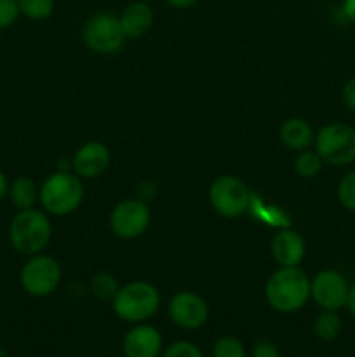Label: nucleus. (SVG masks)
<instances>
[{
  "label": "nucleus",
  "instance_id": "obj_17",
  "mask_svg": "<svg viewBox=\"0 0 355 357\" xmlns=\"http://www.w3.org/2000/svg\"><path fill=\"white\" fill-rule=\"evenodd\" d=\"M38 195H40V187H37V183L31 178L17 176L10 181L7 197L10 199L14 208L21 211V209L35 208L38 202Z\"/></svg>",
  "mask_w": 355,
  "mask_h": 357
},
{
  "label": "nucleus",
  "instance_id": "obj_2",
  "mask_svg": "<svg viewBox=\"0 0 355 357\" xmlns=\"http://www.w3.org/2000/svg\"><path fill=\"white\" fill-rule=\"evenodd\" d=\"M52 239V223L42 209H21L9 225L10 246L24 257L42 253Z\"/></svg>",
  "mask_w": 355,
  "mask_h": 357
},
{
  "label": "nucleus",
  "instance_id": "obj_5",
  "mask_svg": "<svg viewBox=\"0 0 355 357\" xmlns=\"http://www.w3.org/2000/svg\"><path fill=\"white\" fill-rule=\"evenodd\" d=\"M313 150L324 164L345 167L355 162V128L345 122H329L317 131Z\"/></svg>",
  "mask_w": 355,
  "mask_h": 357
},
{
  "label": "nucleus",
  "instance_id": "obj_28",
  "mask_svg": "<svg viewBox=\"0 0 355 357\" xmlns=\"http://www.w3.org/2000/svg\"><path fill=\"white\" fill-rule=\"evenodd\" d=\"M341 13L350 23H355V0H343L341 2Z\"/></svg>",
  "mask_w": 355,
  "mask_h": 357
},
{
  "label": "nucleus",
  "instance_id": "obj_31",
  "mask_svg": "<svg viewBox=\"0 0 355 357\" xmlns=\"http://www.w3.org/2000/svg\"><path fill=\"white\" fill-rule=\"evenodd\" d=\"M166 2L174 9H188V7L195 6L198 0H166Z\"/></svg>",
  "mask_w": 355,
  "mask_h": 357
},
{
  "label": "nucleus",
  "instance_id": "obj_16",
  "mask_svg": "<svg viewBox=\"0 0 355 357\" xmlns=\"http://www.w3.org/2000/svg\"><path fill=\"white\" fill-rule=\"evenodd\" d=\"M278 136H281V142L284 143V146H287L289 150L301 152V150L310 149V145H313L315 131H313L312 124L305 119L289 117L281 124Z\"/></svg>",
  "mask_w": 355,
  "mask_h": 357
},
{
  "label": "nucleus",
  "instance_id": "obj_9",
  "mask_svg": "<svg viewBox=\"0 0 355 357\" xmlns=\"http://www.w3.org/2000/svg\"><path fill=\"white\" fill-rule=\"evenodd\" d=\"M152 213L141 199H124L110 215V229L118 239H136L148 230Z\"/></svg>",
  "mask_w": 355,
  "mask_h": 357
},
{
  "label": "nucleus",
  "instance_id": "obj_3",
  "mask_svg": "<svg viewBox=\"0 0 355 357\" xmlns=\"http://www.w3.org/2000/svg\"><path fill=\"white\" fill-rule=\"evenodd\" d=\"M84 201L82 178L68 171H56L40 185L38 202L47 215L66 216L80 208Z\"/></svg>",
  "mask_w": 355,
  "mask_h": 357
},
{
  "label": "nucleus",
  "instance_id": "obj_30",
  "mask_svg": "<svg viewBox=\"0 0 355 357\" xmlns=\"http://www.w3.org/2000/svg\"><path fill=\"white\" fill-rule=\"evenodd\" d=\"M9 185H10V181L7 180L6 173L0 169V202H2L7 195H9Z\"/></svg>",
  "mask_w": 355,
  "mask_h": 357
},
{
  "label": "nucleus",
  "instance_id": "obj_21",
  "mask_svg": "<svg viewBox=\"0 0 355 357\" xmlns=\"http://www.w3.org/2000/svg\"><path fill=\"white\" fill-rule=\"evenodd\" d=\"M89 288L93 291V295L97 296L100 300H113L120 284H118L115 275L108 274V272H101V274H96L90 279Z\"/></svg>",
  "mask_w": 355,
  "mask_h": 357
},
{
  "label": "nucleus",
  "instance_id": "obj_19",
  "mask_svg": "<svg viewBox=\"0 0 355 357\" xmlns=\"http://www.w3.org/2000/svg\"><path fill=\"white\" fill-rule=\"evenodd\" d=\"M324 160L320 159L319 153L315 150H301L298 152V157L294 160V169L296 174L299 178H305V180H312L317 174L322 171Z\"/></svg>",
  "mask_w": 355,
  "mask_h": 357
},
{
  "label": "nucleus",
  "instance_id": "obj_22",
  "mask_svg": "<svg viewBox=\"0 0 355 357\" xmlns=\"http://www.w3.org/2000/svg\"><path fill=\"white\" fill-rule=\"evenodd\" d=\"M212 357H247V352L239 338L225 335L212 345Z\"/></svg>",
  "mask_w": 355,
  "mask_h": 357
},
{
  "label": "nucleus",
  "instance_id": "obj_8",
  "mask_svg": "<svg viewBox=\"0 0 355 357\" xmlns=\"http://www.w3.org/2000/svg\"><path fill=\"white\" fill-rule=\"evenodd\" d=\"M209 201L223 218H239L249 208V190L240 178L221 174L209 187Z\"/></svg>",
  "mask_w": 355,
  "mask_h": 357
},
{
  "label": "nucleus",
  "instance_id": "obj_20",
  "mask_svg": "<svg viewBox=\"0 0 355 357\" xmlns=\"http://www.w3.org/2000/svg\"><path fill=\"white\" fill-rule=\"evenodd\" d=\"M21 16L28 17L31 21L49 20L54 13V0H17Z\"/></svg>",
  "mask_w": 355,
  "mask_h": 357
},
{
  "label": "nucleus",
  "instance_id": "obj_12",
  "mask_svg": "<svg viewBox=\"0 0 355 357\" xmlns=\"http://www.w3.org/2000/svg\"><path fill=\"white\" fill-rule=\"evenodd\" d=\"M162 352V335L152 324H134L122 338V354L124 357H160Z\"/></svg>",
  "mask_w": 355,
  "mask_h": 357
},
{
  "label": "nucleus",
  "instance_id": "obj_11",
  "mask_svg": "<svg viewBox=\"0 0 355 357\" xmlns=\"http://www.w3.org/2000/svg\"><path fill=\"white\" fill-rule=\"evenodd\" d=\"M167 314L178 328L195 331L209 321V305L198 293L178 291L167 303Z\"/></svg>",
  "mask_w": 355,
  "mask_h": 357
},
{
  "label": "nucleus",
  "instance_id": "obj_14",
  "mask_svg": "<svg viewBox=\"0 0 355 357\" xmlns=\"http://www.w3.org/2000/svg\"><path fill=\"white\" fill-rule=\"evenodd\" d=\"M270 251L278 267H299L306 255V243L301 234L285 229L275 234Z\"/></svg>",
  "mask_w": 355,
  "mask_h": 357
},
{
  "label": "nucleus",
  "instance_id": "obj_13",
  "mask_svg": "<svg viewBox=\"0 0 355 357\" xmlns=\"http://www.w3.org/2000/svg\"><path fill=\"white\" fill-rule=\"evenodd\" d=\"M110 150L101 142H87L77 149L72 159V169L82 180H94L104 174L110 166Z\"/></svg>",
  "mask_w": 355,
  "mask_h": 357
},
{
  "label": "nucleus",
  "instance_id": "obj_26",
  "mask_svg": "<svg viewBox=\"0 0 355 357\" xmlns=\"http://www.w3.org/2000/svg\"><path fill=\"white\" fill-rule=\"evenodd\" d=\"M251 356L253 357H281V351H278V347L274 344V342L260 340L254 344Z\"/></svg>",
  "mask_w": 355,
  "mask_h": 357
},
{
  "label": "nucleus",
  "instance_id": "obj_29",
  "mask_svg": "<svg viewBox=\"0 0 355 357\" xmlns=\"http://www.w3.org/2000/svg\"><path fill=\"white\" fill-rule=\"evenodd\" d=\"M345 309L348 310L352 317L355 321V281L350 284V291H348V300H347V307Z\"/></svg>",
  "mask_w": 355,
  "mask_h": 357
},
{
  "label": "nucleus",
  "instance_id": "obj_32",
  "mask_svg": "<svg viewBox=\"0 0 355 357\" xmlns=\"http://www.w3.org/2000/svg\"><path fill=\"white\" fill-rule=\"evenodd\" d=\"M0 357H7V351L3 347H0Z\"/></svg>",
  "mask_w": 355,
  "mask_h": 357
},
{
  "label": "nucleus",
  "instance_id": "obj_15",
  "mask_svg": "<svg viewBox=\"0 0 355 357\" xmlns=\"http://www.w3.org/2000/svg\"><path fill=\"white\" fill-rule=\"evenodd\" d=\"M120 20V26L124 30L125 37L127 38H141L150 31L153 24V10L143 0L132 2L122 10L118 16Z\"/></svg>",
  "mask_w": 355,
  "mask_h": 357
},
{
  "label": "nucleus",
  "instance_id": "obj_25",
  "mask_svg": "<svg viewBox=\"0 0 355 357\" xmlns=\"http://www.w3.org/2000/svg\"><path fill=\"white\" fill-rule=\"evenodd\" d=\"M21 16L17 0H0V30L13 26Z\"/></svg>",
  "mask_w": 355,
  "mask_h": 357
},
{
  "label": "nucleus",
  "instance_id": "obj_18",
  "mask_svg": "<svg viewBox=\"0 0 355 357\" xmlns=\"http://www.w3.org/2000/svg\"><path fill=\"white\" fill-rule=\"evenodd\" d=\"M343 331V319L336 310H322L313 321V333L322 342H334Z\"/></svg>",
  "mask_w": 355,
  "mask_h": 357
},
{
  "label": "nucleus",
  "instance_id": "obj_27",
  "mask_svg": "<svg viewBox=\"0 0 355 357\" xmlns=\"http://www.w3.org/2000/svg\"><path fill=\"white\" fill-rule=\"evenodd\" d=\"M341 101L348 110L355 112V77L348 79L341 87Z\"/></svg>",
  "mask_w": 355,
  "mask_h": 357
},
{
  "label": "nucleus",
  "instance_id": "obj_4",
  "mask_svg": "<svg viewBox=\"0 0 355 357\" xmlns=\"http://www.w3.org/2000/svg\"><path fill=\"white\" fill-rule=\"evenodd\" d=\"M160 307V293L146 281H132L120 286L111 300V309L125 323H146Z\"/></svg>",
  "mask_w": 355,
  "mask_h": 357
},
{
  "label": "nucleus",
  "instance_id": "obj_10",
  "mask_svg": "<svg viewBox=\"0 0 355 357\" xmlns=\"http://www.w3.org/2000/svg\"><path fill=\"white\" fill-rule=\"evenodd\" d=\"M350 282L341 272L324 268L310 279V298L322 310H336L347 307Z\"/></svg>",
  "mask_w": 355,
  "mask_h": 357
},
{
  "label": "nucleus",
  "instance_id": "obj_24",
  "mask_svg": "<svg viewBox=\"0 0 355 357\" xmlns=\"http://www.w3.org/2000/svg\"><path fill=\"white\" fill-rule=\"evenodd\" d=\"M160 357H204V354H202L200 349L195 344H191V342L178 340L173 342L171 345H167Z\"/></svg>",
  "mask_w": 355,
  "mask_h": 357
},
{
  "label": "nucleus",
  "instance_id": "obj_1",
  "mask_svg": "<svg viewBox=\"0 0 355 357\" xmlns=\"http://www.w3.org/2000/svg\"><path fill=\"white\" fill-rule=\"evenodd\" d=\"M265 298L277 312H298L310 300V278L299 267H278L265 284Z\"/></svg>",
  "mask_w": 355,
  "mask_h": 357
},
{
  "label": "nucleus",
  "instance_id": "obj_23",
  "mask_svg": "<svg viewBox=\"0 0 355 357\" xmlns=\"http://www.w3.org/2000/svg\"><path fill=\"white\" fill-rule=\"evenodd\" d=\"M336 195L340 204L343 206L347 211L355 213V169L348 171V173L338 181Z\"/></svg>",
  "mask_w": 355,
  "mask_h": 357
},
{
  "label": "nucleus",
  "instance_id": "obj_6",
  "mask_svg": "<svg viewBox=\"0 0 355 357\" xmlns=\"http://www.w3.org/2000/svg\"><path fill=\"white\" fill-rule=\"evenodd\" d=\"M61 282V265L49 255L28 257L19 271V284L26 295L44 298L52 295Z\"/></svg>",
  "mask_w": 355,
  "mask_h": 357
},
{
  "label": "nucleus",
  "instance_id": "obj_7",
  "mask_svg": "<svg viewBox=\"0 0 355 357\" xmlns=\"http://www.w3.org/2000/svg\"><path fill=\"white\" fill-rule=\"evenodd\" d=\"M84 44L97 54H117L124 47L125 37L118 16L111 13H94L87 17L82 30Z\"/></svg>",
  "mask_w": 355,
  "mask_h": 357
}]
</instances>
